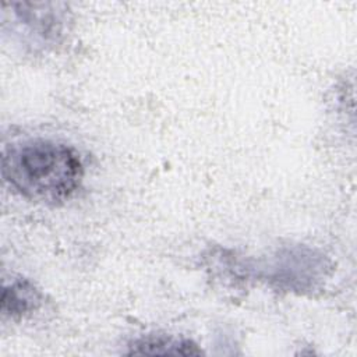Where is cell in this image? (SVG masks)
Listing matches in <instances>:
<instances>
[{
  "label": "cell",
  "instance_id": "obj_3",
  "mask_svg": "<svg viewBox=\"0 0 357 357\" xmlns=\"http://www.w3.org/2000/svg\"><path fill=\"white\" fill-rule=\"evenodd\" d=\"M42 301L39 290L28 280H14L4 286L1 297V312L11 318L22 317L35 311Z\"/></svg>",
  "mask_w": 357,
  "mask_h": 357
},
{
  "label": "cell",
  "instance_id": "obj_1",
  "mask_svg": "<svg viewBox=\"0 0 357 357\" xmlns=\"http://www.w3.org/2000/svg\"><path fill=\"white\" fill-rule=\"evenodd\" d=\"M1 174L24 198L57 205L77 192L84 166L73 146L54 139L33 138L10 144L3 151Z\"/></svg>",
  "mask_w": 357,
  "mask_h": 357
},
{
  "label": "cell",
  "instance_id": "obj_2",
  "mask_svg": "<svg viewBox=\"0 0 357 357\" xmlns=\"http://www.w3.org/2000/svg\"><path fill=\"white\" fill-rule=\"evenodd\" d=\"M130 349V354L149 356H198L202 353L192 340L167 335H148L135 340Z\"/></svg>",
  "mask_w": 357,
  "mask_h": 357
}]
</instances>
